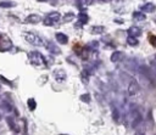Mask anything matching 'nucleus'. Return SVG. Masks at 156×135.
Here are the masks:
<instances>
[{
	"instance_id": "obj_25",
	"label": "nucleus",
	"mask_w": 156,
	"mask_h": 135,
	"mask_svg": "<svg viewBox=\"0 0 156 135\" xmlns=\"http://www.w3.org/2000/svg\"><path fill=\"white\" fill-rule=\"evenodd\" d=\"M149 41H150V44H151L154 47H156V35L149 34Z\"/></svg>"
},
{
	"instance_id": "obj_29",
	"label": "nucleus",
	"mask_w": 156,
	"mask_h": 135,
	"mask_svg": "<svg viewBox=\"0 0 156 135\" xmlns=\"http://www.w3.org/2000/svg\"><path fill=\"white\" fill-rule=\"evenodd\" d=\"M74 27H76V28H82V24H80L79 22H77V23L74 24Z\"/></svg>"
},
{
	"instance_id": "obj_20",
	"label": "nucleus",
	"mask_w": 156,
	"mask_h": 135,
	"mask_svg": "<svg viewBox=\"0 0 156 135\" xmlns=\"http://www.w3.org/2000/svg\"><path fill=\"white\" fill-rule=\"evenodd\" d=\"M102 32H105V28L102 26H94L91 28V33H94V34H100Z\"/></svg>"
},
{
	"instance_id": "obj_33",
	"label": "nucleus",
	"mask_w": 156,
	"mask_h": 135,
	"mask_svg": "<svg viewBox=\"0 0 156 135\" xmlns=\"http://www.w3.org/2000/svg\"><path fill=\"white\" fill-rule=\"evenodd\" d=\"M0 119H1V114H0Z\"/></svg>"
},
{
	"instance_id": "obj_8",
	"label": "nucleus",
	"mask_w": 156,
	"mask_h": 135,
	"mask_svg": "<svg viewBox=\"0 0 156 135\" xmlns=\"http://www.w3.org/2000/svg\"><path fill=\"white\" fill-rule=\"evenodd\" d=\"M54 77H55V79H56V81L62 83V81L66 80V72H65L63 69H56V71L54 72Z\"/></svg>"
},
{
	"instance_id": "obj_4",
	"label": "nucleus",
	"mask_w": 156,
	"mask_h": 135,
	"mask_svg": "<svg viewBox=\"0 0 156 135\" xmlns=\"http://www.w3.org/2000/svg\"><path fill=\"white\" fill-rule=\"evenodd\" d=\"M60 19H61V15H60L58 12H56V11H52V12H50V13L43 19V22H44L45 26H54V24H56Z\"/></svg>"
},
{
	"instance_id": "obj_23",
	"label": "nucleus",
	"mask_w": 156,
	"mask_h": 135,
	"mask_svg": "<svg viewBox=\"0 0 156 135\" xmlns=\"http://www.w3.org/2000/svg\"><path fill=\"white\" fill-rule=\"evenodd\" d=\"M80 78H82V80H83L84 83H88V80H89V72H88L87 69H84V71L82 72Z\"/></svg>"
},
{
	"instance_id": "obj_14",
	"label": "nucleus",
	"mask_w": 156,
	"mask_h": 135,
	"mask_svg": "<svg viewBox=\"0 0 156 135\" xmlns=\"http://www.w3.org/2000/svg\"><path fill=\"white\" fill-rule=\"evenodd\" d=\"M0 107H1V109H2L4 112H6V113H10V112L13 109V107H12V103H11L10 101H6V100H4V101L1 102Z\"/></svg>"
},
{
	"instance_id": "obj_31",
	"label": "nucleus",
	"mask_w": 156,
	"mask_h": 135,
	"mask_svg": "<svg viewBox=\"0 0 156 135\" xmlns=\"http://www.w3.org/2000/svg\"><path fill=\"white\" fill-rule=\"evenodd\" d=\"M154 62L156 63V55H155V57H154Z\"/></svg>"
},
{
	"instance_id": "obj_16",
	"label": "nucleus",
	"mask_w": 156,
	"mask_h": 135,
	"mask_svg": "<svg viewBox=\"0 0 156 135\" xmlns=\"http://www.w3.org/2000/svg\"><path fill=\"white\" fill-rule=\"evenodd\" d=\"M16 6V2L15 1H11V0H0V7L2 9H10V7H13Z\"/></svg>"
},
{
	"instance_id": "obj_19",
	"label": "nucleus",
	"mask_w": 156,
	"mask_h": 135,
	"mask_svg": "<svg viewBox=\"0 0 156 135\" xmlns=\"http://www.w3.org/2000/svg\"><path fill=\"white\" fill-rule=\"evenodd\" d=\"M88 21H89V17H88L87 13H84V12L78 13V22H79L80 24H85Z\"/></svg>"
},
{
	"instance_id": "obj_5",
	"label": "nucleus",
	"mask_w": 156,
	"mask_h": 135,
	"mask_svg": "<svg viewBox=\"0 0 156 135\" xmlns=\"http://www.w3.org/2000/svg\"><path fill=\"white\" fill-rule=\"evenodd\" d=\"M138 91H139V84H138V81L135 80V79H130L129 81H128V86H127V92H128V95L129 96H134V95H136L138 94Z\"/></svg>"
},
{
	"instance_id": "obj_24",
	"label": "nucleus",
	"mask_w": 156,
	"mask_h": 135,
	"mask_svg": "<svg viewBox=\"0 0 156 135\" xmlns=\"http://www.w3.org/2000/svg\"><path fill=\"white\" fill-rule=\"evenodd\" d=\"M73 17H74V13L68 12V13H66V15L63 16V21H65V22H69V21L73 19Z\"/></svg>"
},
{
	"instance_id": "obj_26",
	"label": "nucleus",
	"mask_w": 156,
	"mask_h": 135,
	"mask_svg": "<svg viewBox=\"0 0 156 135\" xmlns=\"http://www.w3.org/2000/svg\"><path fill=\"white\" fill-rule=\"evenodd\" d=\"M80 100H82L83 102H89V101H90V96H89V94H83V95L80 96Z\"/></svg>"
},
{
	"instance_id": "obj_9",
	"label": "nucleus",
	"mask_w": 156,
	"mask_h": 135,
	"mask_svg": "<svg viewBox=\"0 0 156 135\" xmlns=\"http://www.w3.org/2000/svg\"><path fill=\"white\" fill-rule=\"evenodd\" d=\"M6 123H7V125H9V128L12 130V131H15V133H20V128H18V125L16 124V122H15V119L12 118V117H6Z\"/></svg>"
},
{
	"instance_id": "obj_13",
	"label": "nucleus",
	"mask_w": 156,
	"mask_h": 135,
	"mask_svg": "<svg viewBox=\"0 0 156 135\" xmlns=\"http://www.w3.org/2000/svg\"><path fill=\"white\" fill-rule=\"evenodd\" d=\"M41 19H43L41 16H39V15H37V13H32V15H29V16L26 18V22H28V23H39Z\"/></svg>"
},
{
	"instance_id": "obj_11",
	"label": "nucleus",
	"mask_w": 156,
	"mask_h": 135,
	"mask_svg": "<svg viewBox=\"0 0 156 135\" xmlns=\"http://www.w3.org/2000/svg\"><path fill=\"white\" fill-rule=\"evenodd\" d=\"M140 9H141L143 12H147V13H152V12L156 11V6H155V4H152V2H146V4L143 5Z\"/></svg>"
},
{
	"instance_id": "obj_17",
	"label": "nucleus",
	"mask_w": 156,
	"mask_h": 135,
	"mask_svg": "<svg viewBox=\"0 0 156 135\" xmlns=\"http://www.w3.org/2000/svg\"><path fill=\"white\" fill-rule=\"evenodd\" d=\"M121 112H119V109L118 108H116V107H113L112 108V118H113V120L115 122H117V123H119L121 122Z\"/></svg>"
},
{
	"instance_id": "obj_15",
	"label": "nucleus",
	"mask_w": 156,
	"mask_h": 135,
	"mask_svg": "<svg viewBox=\"0 0 156 135\" xmlns=\"http://www.w3.org/2000/svg\"><path fill=\"white\" fill-rule=\"evenodd\" d=\"M56 40L58 41V44H67L68 43V36L65 33H56Z\"/></svg>"
},
{
	"instance_id": "obj_32",
	"label": "nucleus",
	"mask_w": 156,
	"mask_h": 135,
	"mask_svg": "<svg viewBox=\"0 0 156 135\" xmlns=\"http://www.w3.org/2000/svg\"><path fill=\"white\" fill-rule=\"evenodd\" d=\"M38 1H48V0H38Z\"/></svg>"
},
{
	"instance_id": "obj_18",
	"label": "nucleus",
	"mask_w": 156,
	"mask_h": 135,
	"mask_svg": "<svg viewBox=\"0 0 156 135\" xmlns=\"http://www.w3.org/2000/svg\"><path fill=\"white\" fill-rule=\"evenodd\" d=\"M133 18H134L135 21H144V19L146 18V16H145V13L141 12V11H135V12H133Z\"/></svg>"
},
{
	"instance_id": "obj_1",
	"label": "nucleus",
	"mask_w": 156,
	"mask_h": 135,
	"mask_svg": "<svg viewBox=\"0 0 156 135\" xmlns=\"http://www.w3.org/2000/svg\"><path fill=\"white\" fill-rule=\"evenodd\" d=\"M130 126L132 128H136L141 124L143 122V117H141V113L140 111L135 107V106H130Z\"/></svg>"
},
{
	"instance_id": "obj_27",
	"label": "nucleus",
	"mask_w": 156,
	"mask_h": 135,
	"mask_svg": "<svg viewBox=\"0 0 156 135\" xmlns=\"http://www.w3.org/2000/svg\"><path fill=\"white\" fill-rule=\"evenodd\" d=\"M150 69H151V72H152V75H154V78H156V63H155V62H152V64H151Z\"/></svg>"
},
{
	"instance_id": "obj_6",
	"label": "nucleus",
	"mask_w": 156,
	"mask_h": 135,
	"mask_svg": "<svg viewBox=\"0 0 156 135\" xmlns=\"http://www.w3.org/2000/svg\"><path fill=\"white\" fill-rule=\"evenodd\" d=\"M12 43L6 35H0V51H7L11 49Z\"/></svg>"
},
{
	"instance_id": "obj_30",
	"label": "nucleus",
	"mask_w": 156,
	"mask_h": 135,
	"mask_svg": "<svg viewBox=\"0 0 156 135\" xmlns=\"http://www.w3.org/2000/svg\"><path fill=\"white\" fill-rule=\"evenodd\" d=\"M134 135H144V134H143V133H135Z\"/></svg>"
},
{
	"instance_id": "obj_22",
	"label": "nucleus",
	"mask_w": 156,
	"mask_h": 135,
	"mask_svg": "<svg viewBox=\"0 0 156 135\" xmlns=\"http://www.w3.org/2000/svg\"><path fill=\"white\" fill-rule=\"evenodd\" d=\"M127 43H128L130 46H136V45L139 44L138 39H136V38H133V36H128V38H127Z\"/></svg>"
},
{
	"instance_id": "obj_10",
	"label": "nucleus",
	"mask_w": 156,
	"mask_h": 135,
	"mask_svg": "<svg viewBox=\"0 0 156 135\" xmlns=\"http://www.w3.org/2000/svg\"><path fill=\"white\" fill-rule=\"evenodd\" d=\"M46 49H48V51H49V52H51V54H55V55L61 54L60 47H58V46H56L52 41H48V44H46Z\"/></svg>"
},
{
	"instance_id": "obj_2",
	"label": "nucleus",
	"mask_w": 156,
	"mask_h": 135,
	"mask_svg": "<svg viewBox=\"0 0 156 135\" xmlns=\"http://www.w3.org/2000/svg\"><path fill=\"white\" fill-rule=\"evenodd\" d=\"M28 58H29V62L38 67V66H41V64H46V60L45 57L39 52V51H32L28 54Z\"/></svg>"
},
{
	"instance_id": "obj_3",
	"label": "nucleus",
	"mask_w": 156,
	"mask_h": 135,
	"mask_svg": "<svg viewBox=\"0 0 156 135\" xmlns=\"http://www.w3.org/2000/svg\"><path fill=\"white\" fill-rule=\"evenodd\" d=\"M23 35H24L26 41H28V43H29V44H32V45H37V46H43V45H44L43 39H41L39 35L34 34V33L27 32V33H24Z\"/></svg>"
},
{
	"instance_id": "obj_21",
	"label": "nucleus",
	"mask_w": 156,
	"mask_h": 135,
	"mask_svg": "<svg viewBox=\"0 0 156 135\" xmlns=\"http://www.w3.org/2000/svg\"><path fill=\"white\" fill-rule=\"evenodd\" d=\"M27 106H28L29 111H34V109H35V107H37L35 100H34V99H28V101H27Z\"/></svg>"
},
{
	"instance_id": "obj_28",
	"label": "nucleus",
	"mask_w": 156,
	"mask_h": 135,
	"mask_svg": "<svg viewBox=\"0 0 156 135\" xmlns=\"http://www.w3.org/2000/svg\"><path fill=\"white\" fill-rule=\"evenodd\" d=\"M93 1H94V0H84V4L90 5V4H93Z\"/></svg>"
},
{
	"instance_id": "obj_12",
	"label": "nucleus",
	"mask_w": 156,
	"mask_h": 135,
	"mask_svg": "<svg viewBox=\"0 0 156 135\" xmlns=\"http://www.w3.org/2000/svg\"><path fill=\"white\" fill-rule=\"evenodd\" d=\"M123 58H124V54H123L122 51H115V52L111 55V61H112L113 63L121 62Z\"/></svg>"
},
{
	"instance_id": "obj_7",
	"label": "nucleus",
	"mask_w": 156,
	"mask_h": 135,
	"mask_svg": "<svg viewBox=\"0 0 156 135\" xmlns=\"http://www.w3.org/2000/svg\"><path fill=\"white\" fill-rule=\"evenodd\" d=\"M141 33H143L141 28H139V27H136V26H132V27L128 28V34H129V36L138 38V36L141 35Z\"/></svg>"
}]
</instances>
